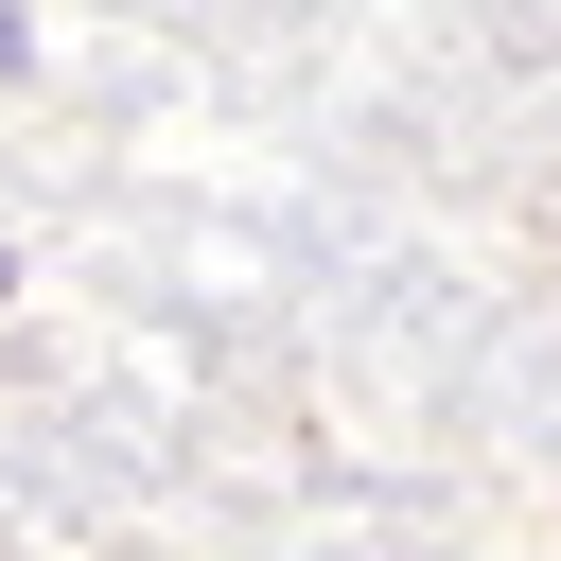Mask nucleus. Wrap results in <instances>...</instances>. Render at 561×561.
<instances>
[{
    "label": "nucleus",
    "mask_w": 561,
    "mask_h": 561,
    "mask_svg": "<svg viewBox=\"0 0 561 561\" xmlns=\"http://www.w3.org/2000/svg\"><path fill=\"white\" fill-rule=\"evenodd\" d=\"M35 53H53V18H35V0H0V88H35Z\"/></svg>",
    "instance_id": "nucleus-1"
},
{
    "label": "nucleus",
    "mask_w": 561,
    "mask_h": 561,
    "mask_svg": "<svg viewBox=\"0 0 561 561\" xmlns=\"http://www.w3.org/2000/svg\"><path fill=\"white\" fill-rule=\"evenodd\" d=\"M0 298H18V228H0Z\"/></svg>",
    "instance_id": "nucleus-2"
}]
</instances>
